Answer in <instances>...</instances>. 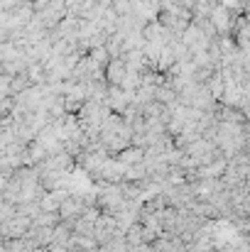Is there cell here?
Returning a JSON list of instances; mask_svg holds the SVG:
<instances>
[{
	"mask_svg": "<svg viewBox=\"0 0 250 252\" xmlns=\"http://www.w3.org/2000/svg\"><path fill=\"white\" fill-rule=\"evenodd\" d=\"M101 76H103V81H106L108 88H120L125 84V79H128V66H125L123 59H110Z\"/></svg>",
	"mask_w": 250,
	"mask_h": 252,
	"instance_id": "6da1fadb",
	"label": "cell"
},
{
	"mask_svg": "<svg viewBox=\"0 0 250 252\" xmlns=\"http://www.w3.org/2000/svg\"><path fill=\"white\" fill-rule=\"evenodd\" d=\"M110 12L115 15V20H128L138 12V5L133 0H110Z\"/></svg>",
	"mask_w": 250,
	"mask_h": 252,
	"instance_id": "7a4b0ae2",
	"label": "cell"
},
{
	"mask_svg": "<svg viewBox=\"0 0 250 252\" xmlns=\"http://www.w3.org/2000/svg\"><path fill=\"white\" fill-rule=\"evenodd\" d=\"M145 10H150V12H157L160 7H162V0H138Z\"/></svg>",
	"mask_w": 250,
	"mask_h": 252,
	"instance_id": "277c9868",
	"label": "cell"
},
{
	"mask_svg": "<svg viewBox=\"0 0 250 252\" xmlns=\"http://www.w3.org/2000/svg\"><path fill=\"white\" fill-rule=\"evenodd\" d=\"M86 59L103 74V69H106V64L110 62V57H108V52L103 49V47H93V49H88V54H86Z\"/></svg>",
	"mask_w": 250,
	"mask_h": 252,
	"instance_id": "3957f363",
	"label": "cell"
},
{
	"mask_svg": "<svg viewBox=\"0 0 250 252\" xmlns=\"http://www.w3.org/2000/svg\"><path fill=\"white\" fill-rule=\"evenodd\" d=\"M133 2H138V0H133Z\"/></svg>",
	"mask_w": 250,
	"mask_h": 252,
	"instance_id": "5b68a950",
	"label": "cell"
}]
</instances>
